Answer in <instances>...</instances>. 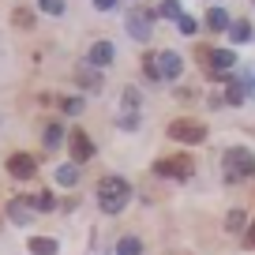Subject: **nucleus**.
Instances as JSON below:
<instances>
[{"label": "nucleus", "instance_id": "obj_1", "mask_svg": "<svg viewBox=\"0 0 255 255\" xmlns=\"http://www.w3.org/2000/svg\"><path fill=\"white\" fill-rule=\"evenodd\" d=\"M128 199H131V188H128L124 176H102L98 180V207L105 214H120L128 207Z\"/></svg>", "mask_w": 255, "mask_h": 255}, {"label": "nucleus", "instance_id": "obj_2", "mask_svg": "<svg viewBox=\"0 0 255 255\" xmlns=\"http://www.w3.org/2000/svg\"><path fill=\"white\" fill-rule=\"evenodd\" d=\"M222 165L229 180H248V176H255V154L244 150V146H233V150L222 154Z\"/></svg>", "mask_w": 255, "mask_h": 255}, {"label": "nucleus", "instance_id": "obj_3", "mask_svg": "<svg viewBox=\"0 0 255 255\" xmlns=\"http://www.w3.org/2000/svg\"><path fill=\"white\" fill-rule=\"evenodd\" d=\"M169 139H176V143H207V124L191 120V117H180L169 124Z\"/></svg>", "mask_w": 255, "mask_h": 255}, {"label": "nucleus", "instance_id": "obj_4", "mask_svg": "<svg viewBox=\"0 0 255 255\" xmlns=\"http://www.w3.org/2000/svg\"><path fill=\"white\" fill-rule=\"evenodd\" d=\"M191 169H195V161H191L188 154H169V158H158V161H154V173H158V176H169V180H188Z\"/></svg>", "mask_w": 255, "mask_h": 255}, {"label": "nucleus", "instance_id": "obj_5", "mask_svg": "<svg viewBox=\"0 0 255 255\" xmlns=\"http://www.w3.org/2000/svg\"><path fill=\"white\" fill-rule=\"evenodd\" d=\"M150 26H154V11H146V8L128 11V34H131L135 41H146V38H150Z\"/></svg>", "mask_w": 255, "mask_h": 255}, {"label": "nucleus", "instance_id": "obj_6", "mask_svg": "<svg viewBox=\"0 0 255 255\" xmlns=\"http://www.w3.org/2000/svg\"><path fill=\"white\" fill-rule=\"evenodd\" d=\"M68 146H72V161H75V165L94 158V143H90V135L83 131V128H75L72 135H68Z\"/></svg>", "mask_w": 255, "mask_h": 255}, {"label": "nucleus", "instance_id": "obj_7", "mask_svg": "<svg viewBox=\"0 0 255 255\" xmlns=\"http://www.w3.org/2000/svg\"><path fill=\"white\" fill-rule=\"evenodd\" d=\"M8 173L19 176V180H30V176L38 173V161H34V154H11V158H8Z\"/></svg>", "mask_w": 255, "mask_h": 255}, {"label": "nucleus", "instance_id": "obj_8", "mask_svg": "<svg viewBox=\"0 0 255 255\" xmlns=\"http://www.w3.org/2000/svg\"><path fill=\"white\" fill-rule=\"evenodd\" d=\"M113 56H117V45H113V41H94L87 60L94 64V68H105V64H113Z\"/></svg>", "mask_w": 255, "mask_h": 255}, {"label": "nucleus", "instance_id": "obj_9", "mask_svg": "<svg viewBox=\"0 0 255 255\" xmlns=\"http://www.w3.org/2000/svg\"><path fill=\"white\" fill-rule=\"evenodd\" d=\"M158 68H161V79H176V75L184 72V60L173 49H165V53H158Z\"/></svg>", "mask_w": 255, "mask_h": 255}, {"label": "nucleus", "instance_id": "obj_10", "mask_svg": "<svg viewBox=\"0 0 255 255\" xmlns=\"http://www.w3.org/2000/svg\"><path fill=\"white\" fill-rule=\"evenodd\" d=\"M8 218H11L15 225H26V222L34 218V207H30L26 199H11V203H8Z\"/></svg>", "mask_w": 255, "mask_h": 255}, {"label": "nucleus", "instance_id": "obj_11", "mask_svg": "<svg viewBox=\"0 0 255 255\" xmlns=\"http://www.w3.org/2000/svg\"><path fill=\"white\" fill-rule=\"evenodd\" d=\"M79 87H87V90H102V75H98L94 64H90V68H79Z\"/></svg>", "mask_w": 255, "mask_h": 255}, {"label": "nucleus", "instance_id": "obj_12", "mask_svg": "<svg viewBox=\"0 0 255 255\" xmlns=\"http://www.w3.org/2000/svg\"><path fill=\"white\" fill-rule=\"evenodd\" d=\"M229 26L233 23H229V15H225L222 8H210L207 11V30H229Z\"/></svg>", "mask_w": 255, "mask_h": 255}, {"label": "nucleus", "instance_id": "obj_13", "mask_svg": "<svg viewBox=\"0 0 255 255\" xmlns=\"http://www.w3.org/2000/svg\"><path fill=\"white\" fill-rule=\"evenodd\" d=\"M30 252L34 255H56V240L53 237H30Z\"/></svg>", "mask_w": 255, "mask_h": 255}, {"label": "nucleus", "instance_id": "obj_14", "mask_svg": "<svg viewBox=\"0 0 255 255\" xmlns=\"http://www.w3.org/2000/svg\"><path fill=\"white\" fill-rule=\"evenodd\" d=\"M75 180H79V169H75V161H68V165H60V169H56V184L72 188Z\"/></svg>", "mask_w": 255, "mask_h": 255}, {"label": "nucleus", "instance_id": "obj_15", "mask_svg": "<svg viewBox=\"0 0 255 255\" xmlns=\"http://www.w3.org/2000/svg\"><path fill=\"white\" fill-rule=\"evenodd\" d=\"M30 207H34V210H41V214H45V210H53V207H56L53 191H38V195L30 199Z\"/></svg>", "mask_w": 255, "mask_h": 255}, {"label": "nucleus", "instance_id": "obj_16", "mask_svg": "<svg viewBox=\"0 0 255 255\" xmlns=\"http://www.w3.org/2000/svg\"><path fill=\"white\" fill-rule=\"evenodd\" d=\"M41 143H45L49 150H53V146H60V143H64V128H60V124H49V128H45V139H41Z\"/></svg>", "mask_w": 255, "mask_h": 255}, {"label": "nucleus", "instance_id": "obj_17", "mask_svg": "<svg viewBox=\"0 0 255 255\" xmlns=\"http://www.w3.org/2000/svg\"><path fill=\"white\" fill-rule=\"evenodd\" d=\"M139 252H143V244H139L135 237H124V240L117 244V255H139Z\"/></svg>", "mask_w": 255, "mask_h": 255}, {"label": "nucleus", "instance_id": "obj_18", "mask_svg": "<svg viewBox=\"0 0 255 255\" xmlns=\"http://www.w3.org/2000/svg\"><path fill=\"white\" fill-rule=\"evenodd\" d=\"M240 83H244L248 98H255V64H248V68H240Z\"/></svg>", "mask_w": 255, "mask_h": 255}, {"label": "nucleus", "instance_id": "obj_19", "mask_svg": "<svg viewBox=\"0 0 255 255\" xmlns=\"http://www.w3.org/2000/svg\"><path fill=\"white\" fill-rule=\"evenodd\" d=\"M143 72H146V79H150V83H158V79H161V68H158V56H143Z\"/></svg>", "mask_w": 255, "mask_h": 255}, {"label": "nucleus", "instance_id": "obj_20", "mask_svg": "<svg viewBox=\"0 0 255 255\" xmlns=\"http://www.w3.org/2000/svg\"><path fill=\"white\" fill-rule=\"evenodd\" d=\"M158 15H165V19H180L184 11H180V4H176V0H161V4H158Z\"/></svg>", "mask_w": 255, "mask_h": 255}, {"label": "nucleus", "instance_id": "obj_21", "mask_svg": "<svg viewBox=\"0 0 255 255\" xmlns=\"http://www.w3.org/2000/svg\"><path fill=\"white\" fill-rule=\"evenodd\" d=\"M229 34H233V41H248V38H252V26H248L244 19H237V23L229 26Z\"/></svg>", "mask_w": 255, "mask_h": 255}, {"label": "nucleus", "instance_id": "obj_22", "mask_svg": "<svg viewBox=\"0 0 255 255\" xmlns=\"http://www.w3.org/2000/svg\"><path fill=\"white\" fill-rule=\"evenodd\" d=\"M11 23H15V26H26V30H30V26H34V11H26V8H15Z\"/></svg>", "mask_w": 255, "mask_h": 255}, {"label": "nucleus", "instance_id": "obj_23", "mask_svg": "<svg viewBox=\"0 0 255 255\" xmlns=\"http://www.w3.org/2000/svg\"><path fill=\"white\" fill-rule=\"evenodd\" d=\"M244 222H248V218H244V210H233V214L225 218V229H229V233H237V229H244Z\"/></svg>", "mask_w": 255, "mask_h": 255}, {"label": "nucleus", "instance_id": "obj_24", "mask_svg": "<svg viewBox=\"0 0 255 255\" xmlns=\"http://www.w3.org/2000/svg\"><path fill=\"white\" fill-rule=\"evenodd\" d=\"M64 113H72V117H75V113H83V98H64Z\"/></svg>", "mask_w": 255, "mask_h": 255}, {"label": "nucleus", "instance_id": "obj_25", "mask_svg": "<svg viewBox=\"0 0 255 255\" xmlns=\"http://www.w3.org/2000/svg\"><path fill=\"white\" fill-rule=\"evenodd\" d=\"M41 11H49V15H60V11H64V0H41Z\"/></svg>", "mask_w": 255, "mask_h": 255}, {"label": "nucleus", "instance_id": "obj_26", "mask_svg": "<svg viewBox=\"0 0 255 255\" xmlns=\"http://www.w3.org/2000/svg\"><path fill=\"white\" fill-rule=\"evenodd\" d=\"M176 23H180V30H184V34H195V30H199V23H195L191 15H180Z\"/></svg>", "mask_w": 255, "mask_h": 255}, {"label": "nucleus", "instance_id": "obj_27", "mask_svg": "<svg viewBox=\"0 0 255 255\" xmlns=\"http://www.w3.org/2000/svg\"><path fill=\"white\" fill-rule=\"evenodd\" d=\"M117 124H120V128H135V124H139V113H120Z\"/></svg>", "mask_w": 255, "mask_h": 255}, {"label": "nucleus", "instance_id": "obj_28", "mask_svg": "<svg viewBox=\"0 0 255 255\" xmlns=\"http://www.w3.org/2000/svg\"><path fill=\"white\" fill-rule=\"evenodd\" d=\"M244 248H255V222H252V229L244 233Z\"/></svg>", "mask_w": 255, "mask_h": 255}, {"label": "nucleus", "instance_id": "obj_29", "mask_svg": "<svg viewBox=\"0 0 255 255\" xmlns=\"http://www.w3.org/2000/svg\"><path fill=\"white\" fill-rule=\"evenodd\" d=\"M94 4H98V8H102V11H109V8H117V0H94Z\"/></svg>", "mask_w": 255, "mask_h": 255}]
</instances>
